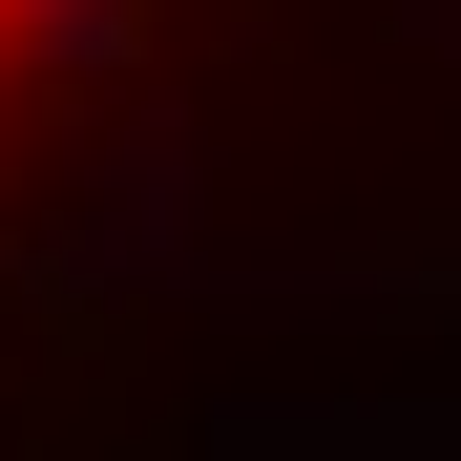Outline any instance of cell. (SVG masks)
<instances>
[{"instance_id": "obj_1", "label": "cell", "mask_w": 461, "mask_h": 461, "mask_svg": "<svg viewBox=\"0 0 461 461\" xmlns=\"http://www.w3.org/2000/svg\"><path fill=\"white\" fill-rule=\"evenodd\" d=\"M105 22H126V0H0V126H22V105H42L63 63L105 42Z\"/></svg>"}]
</instances>
